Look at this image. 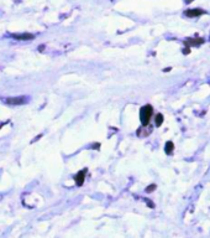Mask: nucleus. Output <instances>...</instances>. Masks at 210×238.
Wrapping results in <instances>:
<instances>
[{
	"instance_id": "nucleus-1",
	"label": "nucleus",
	"mask_w": 210,
	"mask_h": 238,
	"mask_svg": "<svg viewBox=\"0 0 210 238\" xmlns=\"http://www.w3.org/2000/svg\"><path fill=\"white\" fill-rule=\"evenodd\" d=\"M153 116V107L150 104H146L141 107L140 109V120L142 125H150V120Z\"/></svg>"
},
{
	"instance_id": "nucleus-2",
	"label": "nucleus",
	"mask_w": 210,
	"mask_h": 238,
	"mask_svg": "<svg viewBox=\"0 0 210 238\" xmlns=\"http://www.w3.org/2000/svg\"><path fill=\"white\" fill-rule=\"evenodd\" d=\"M27 97L25 96H21V97H12V98H6L5 99V103L9 104V106H21V104H25L27 103Z\"/></svg>"
},
{
	"instance_id": "nucleus-3",
	"label": "nucleus",
	"mask_w": 210,
	"mask_h": 238,
	"mask_svg": "<svg viewBox=\"0 0 210 238\" xmlns=\"http://www.w3.org/2000/svg\"><path fill=\"white\" fill-rule=\"evenodd\" d=\"M205 12H207V11H204L203 9L197 7V9H188V10H186V11H184V15L188 16V17H198V16H200V15H204Z\"/></svg>"
},
{
	"instance_id": "nucleus-4",
	"label": "nucleus",
	"mask_w": 210,
	"mask_h": 238,
	"mask_svg": "<svg viewBox=\"0 0 210 238\" xmlns=\"http://www.w3.org/2000/svg\"><path fill=\"white\" fill-rule=\"evenodd\" d=\"M87 171H88V169H83V170H81L79 172L76 174V176H74V181H76V185H77V186H82V185L84 184Z\"/></svg>"
},
{
	"instance_id": "nucleus-5",
	"label": "nucleus",
	"mask_w": 210,
	"mask_h": 238,
	"mask_svg": "<svg viewBox=\"0 0 210 238\" xmlns=\"http://www.w3.org/2000/svg\"><path fill=\"white\" fill-rule=\"evenodd\" d=\"M204 43V39H187V40H184V45L186 46H188V47H192V46H195V47H198V46H200V45H203Z\"/></svg>"
},
{
	"instance_id": "nucleus-6",
	"label": "nucleus",
	"mask_w": 210,
	"mask_h": 238,
	"mask_svg": "<svg viewBox=\"0 0 210 238\" xmlns=\"http://www.w3.org/2000/svg\"><path fill=\"white\" fill-rule=\"evenodd\" d=\"M164 151H166V154L167 155H172L173 154V151H174V144H173V141H167L166 143V145H164Z\"/></svg>"
},
{
	"instance_id": "nucleus-7",
	"label": "nucleus",
	"mask_w": 210,
	"mask_h": 238,
	"mask_svg": "<svg viewBox=\"0 0 210 238\" xmlns=\"http://www.w3.org/2000/svg\"><path fill=\"white\" fill-rule=\"evenodd\" d=\"M12 37H15L16 40H32L33 35H31V34H21V35H12Z\"/></svg>"
},
{
	"instance_id": "nucleus-8",
	"label": "nucleus",
	"mask_w": 210,
	"mask_h": 238,
	"mask_svg": "<svg viewBox=\"0 0 210 238\" xmlns=\"http://www.w3.org/2000/svg\"><path fill=\"white\" fill-rule=\"evenodd\" d=\"M163 120H164L163 114H161V113L156 114V117H155V123H156V125H157V126H161V125L163 124Z\"/></svg>"
},
{
	"instance_id": "nucleus-9",
	"label": "nucleus",
	"mask_w": 210,
	"mask_h": 238,
	"mask_svg": "<svg viewBox=\"0 0 210 238\" xmlns=\"http://www.w3.org/2000/svg\"><path fill=\"white\" fill-rule=\"evenodd\" d=\"M156 189H157V186H156V185H155V184H152V185H150V186H147V187H146V190H145V191H146V192H147V194H150V192H153V191H155V190H156Z\"/></svg>"
},
{
	"instance_id": "nucleus-10",
	"label": "nucleus",
	"mask_w": 210,
	"mask_h": 238,
	"mask_svg": "<svg viewBox=\"0 0 210 238\" xmlns=\"http://www.w3.org/2000/svg\"><path fill=\"white\" fill-rule=\"evenodd\" d=\"M183 53H184V55H188V53H190V47L186 46V47L183 48Z\"/></svg>"
},
{
	"instance_id": "nucleus-11",
	"label": "nucleus",
	"mask_w": 210,
	"mask_h": 238,
	"mask_svg": "<svg viewBox=\"0 0 210 238\" xmlns=\"http://www.w3.org/2000/svg\"><path fill=\"white\" fill-rule=\"evenodd\" d=\"M93 148H94V149H99V148H100V144H99V143H95V144H93Z\"/></svg>"
},
{
	"instance_id": "nucleus-12",
	"label": "nucleus",
	"mask_w": 210,
	"mask_h": 238,
	"mask_svg": "<svg viewBox=\"0 0 210 238\" xmlns=\"http://www.w3.org/2000/svg\"><path fill=\"white\" fill-rule=\"evenodd\" d=\"M147 205H148V206H151V207H152V208H153V207H155V205H153V204H152V202H151V201H147Z\"/></svg>"
},
{
	"instance_id": "nucleus-13",
	"label": "nucleus",
	"mask_w": 210,
	"mask_h": 238,
	"mask_svg": "<svg viewBox=\"0 0 210 238\" xmlns=\"http://www.w3.org/2000/svg\"><path fill=\"white\" fill-rule=\"evenodd\" d=\"M169 71H171V67H169V68H164V70H163V72H169Z\"/></svg>"
},
{
	"instance_id": "nucleus-14",
	"label": "nucleus",
	"mask_w": 210,
	"mask_h": 238,
	"mask_svg": "<svg viewBox=\"0 0 210 238\" xmlns=\"http://www.w3.org/2000/svg\"><path fill=\"white\" fill-rule=\"evenodd\" d=\"M192 1H194V0H184L186 4H189V2H192Z\"/></svg>"
}]
</instances>
